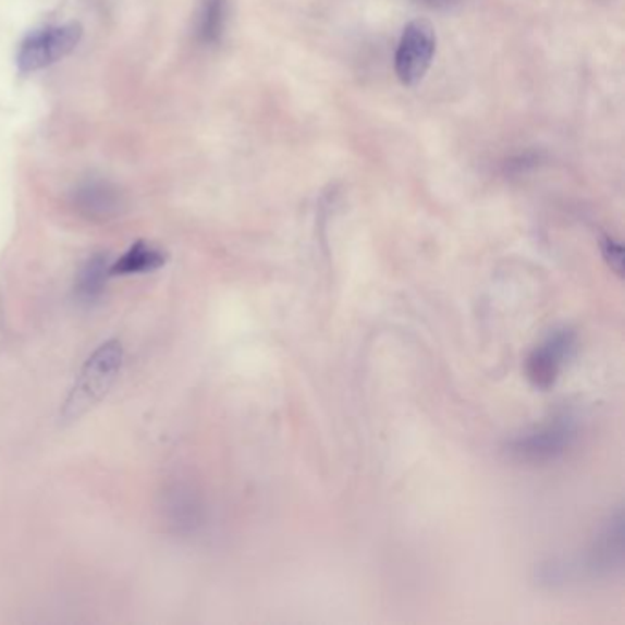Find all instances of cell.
<instances>
[{
    "label": "cell",
    "mask_w": 625,
    "mask_h": 625,
    "mask_svg": "<svg viewBox=\"0 0 625 625\" xmlns=\"http://www.w3.org/2000/svg\"><path fill=\"white\" fill-rule=\"evenodd\" d=\"M422 7L431 8V10H452L466 2V0H417Z\"/></svg>",
    "instance_id": "7c38bea8"
},
{
    "label": "cell",
    "mask_w": 625,
    "mask_h": 625,
    "mask_svg": "<svg viewBox=\"0 0 625 625\" xmlns=\"http://www.w3.org/2000/svg\"><path fill=\"white\" fill-rule=\"evenodd\" d=\"M574 342L576 338L571 330H557L534 351L528 358V378L536 388L549 389L554 385L565 359L574 351Z\"/></svg>",
    "instance_id": "5b68a950"
},
{
    "label": "cell",
    "mask_w": 625,
    "mask_h": 625,
    "mask_svg": "<svg viewBox=\"0 0 625 625\" xmlns=\"http://www.w3.org/2000/svg\"><path fill=\"white\" fill-rule=\"evenodd\" d=\"M576 439V426L568 417L554 418L532 433L510 444V453L525 463H549L567 452Z\"/></svg>",
    "instance_id": "277c9868"
},
{
    "label": "cell",
    "mask_w": 625,
    "mask_h": 625,
    "mask_svg": "<svg viewBox=\"0 0 625 625\" xmlns=\"http://www.w3.org/2000/svg\"><path fill=\"white\" fill-rule=\"evenodd\" d=\"M166 261H168V257L162 249L152 246V244L144 243V241H138L110 265V278H128V275L157 272L166 265Z\"/></svg>",
    "instance_id": "52a82bcc"
},
{
    "label": "cell",
    "mask_w": 625,
    "mask_h": 625,
    "mask_svg": "<svg viewBox=\"0 0 625 625\" xmlns=\"http://www.w3.org/2000/svg\"><path fill=\"white\" fill-rule=\"evenodd\" d=\"M198 514L200 508L197 501L186 488L176 487L166 493L163 517L169 527H173L176 532H186L197 527Z\"/></svg>",
    "instance_id": "30bf717a"
},
{
    "label": "cell",
    "mask_w": 625,
    "mask_h": 625,
    "mask_svg": "<svg viewBox=\"0 0 625 625\" xmlns=\"http://www.w3.org/2000/svg\"><path fill=\"white\" fill-rule=\"evenodd\" d=\"M109 268L107 257L101 254L88 257L85 265L79 268L74 281V297L79 305L90 307L101 299L110 278Z\"/></svg>",
    "instance_id": "ba28073f"
},
{
    "label": "cell",
    "mask_w": 625,
    "mask_h": 625,
    "mask_svg": "<svg viewBox=\"0 0 625 625\" xmlns=\"http://www.w3.org/2000/svg\"><path fill=\"white\" fill-rule=\"evenodd\" d=\"M603 252H605L609 262L616 261V268H618L620 272V265H622V248H620V244L614 243L613 238H608L603 243Z\"/></svg>",
    "instance_id": "8fae6325"
},
{
    "label": "cell",
    "mask_w": 625,
    "mask_h": 625,
    "mask_svg": "<svg viewBox=\"0 0 625 625\" xmlns=\"http://www.w3.org/2000/svg\"><path fill=\"white\" fill-rule=\"evenodd\" d=\"M83 28L69 23L37 29L19 48L17 66L23 74L47 69L76 50L82 41Z\"/></svg>",
    "instance_id": "7a4b0ae2"
},
{
    "label": "cell",
    "mask_w": 625,
    "mask_h": 625,
    "mask_svg": "<svg viewBox=\"0 0 625 625\" xmlns=\"http://www.w3.org/2000/svg\"><path fill=\"white\" fill-rule=\"evenodd\" d=\"M122 367V343L118 340L101 343L85 359V364L77 372L76 380L64 399L63 407H61V418L64 422H74L85 417L88 412H93L117 383Z\"/></svg>",
    "instance_id": "6da1fadb"
},
{
    "label": "cell",
    "mask_w": 625,
    "mask_h": 625,
    "mask_svg": "<svg viewBox=\"0 0 625 625\" xmlns=\"http://www.w3.org/2000/svg\"><path fill=\"white\" fill-rule=\"evenodd\" d=\"M434 50H437V35L428 21L417 19L407 24L394 56V70L400 83L406 87H415L422 82L433 63Z\"/></svg>",
    "instance_id": "3957f363"
},
{
    "label": "cell",
    "mask_w": 625,
    "mask_h": 625,
    "mask_svg": "<svg viewBox=\"0 0 625 625\" xmlns=\"http://www.w3.org/2000/svg\"><path fill=\"white\" fill-rule=\"evenodd\" d=\"M232 0H203L197 13V39L213 47L224 37L230 21Z\"/></svg>",
    "instance_id": "9c48e42d"
},
{
    "label": "cell",
    "mask_w": 625,
    "mask_h": 625,
    "mask_svg": "<svg viewBox=\"0 0 625 625\" xmlns=\"http://www.w3.org/2000/svg\"><path fill=\"white\" fill-rule=\"evenodd\" d=\"M72 204L77 213L85 219L105 220L117 219L125 208L122 193L103 180H88L72 193Z\"/></svg>",
    "instance_id": "8992f818"
}]
</instances>
